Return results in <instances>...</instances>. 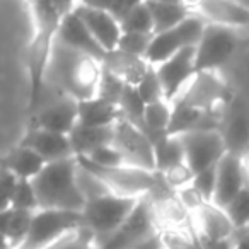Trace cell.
Segmentation results:
<instances>
[{
	"mask_svg": "<svg viewBox=\"0 0 249 249\" xmlns=\"http://www.w3.org/2000/svg\"><path fill=\"white\" fill-rule=\"evenodd\" d=\"M140 198L120 196V195L109 193L86 201L80 213H82L84 227H87L94 234L96 248L99 242L109 237L123 224L124 218L132 213V210L135 208L137 201Z\"/></svg>",
	"mask_w": 249,
	"mask_h": 249,
	"instance_id": "5",
	"label": "cell"
},
{
	"mask_svg": "<svg viewBox=\"0 0 249 249\" xmlns=\"http://www.w3.org/2000/svg\"><path fill=\"white\" fill-rule=\"evenodd\" d=\"M80 225H84L80 212L38 208L33 213L26 241L19 249H45Z\"/></svg>",
	"mask_w": 249,
	"mask_h": 249,
	"instance_id": "8",
	"label": "cell"
},
{
	"mask_svg": "<svg viewBox=\"0 0 249 249\" xmlns=\"http://www.w3.org/2000/svg\"><path fill=\"white\" fill-rule=\"evenodd\" d=\"M101 65H103L104 70H107L114 77H118L124 86H132V87L139 86L140 80L145 77V73L150 69L149 62L143 56H137L132 55V53L121 52L118 48L106 52Z\"/></svg>",
	"mask_w": 249,
	"mask_h": 249,
	"instance_id": "21",
	"label": "cell"
},
{
	"mask_svg": "<svg viewBox=\"0 0 249 249\" xmlns=\"http://www.w3.org/2000/svg\"><path fill=\"white\" fill-rule=\"evenodd\" d=\"M201 249H232V237L229 239H208L198 235Z\"/></svg>",
	"mask_w": 249,
	"mask_h": 249,
	"instance_id": "43",
	"label": "cell"
},
{
	"mask_svg": "<svg viewBox=\"0 0 249 249\" xmlns=\"http://www.w3.org/2000/svg\"><path fill=\"white\" fill-rule=\"evenodd\" d=\"M235 2H239L241 5H244V7L249 9V0H235Z\"/></svg>",
	"mask_w": 249,
	"mask_h": 249,
	"instance_id": "50",
	"label": "cell"
},
{
	"mask_svg": "<svg viewBox=\"0 0 249 249\" xmlns=\"http://www.w3.org/2000/svg\"><path fill=\"white\" fill-rule=\"evenodd\" d=\"M244 229H248V231H249V222H248V225H246V227Z\"/></svg>",
	"mask_w": 249,
	"mask_h": 249,
	"instance_id": "51",
	"label": "cell"
},
{
	"mask_svg": "<svg viewBox=\"0 0 249 249\" xmlns=\"http://www.w3.org/2000/svg\"><path fill=\"white\" fill-rule=\"evenodd\" d=\"M145 4L152 16L154 35L174 28L190 16V12L181 4H167V2H154V0H145Z\"/></svg>",
	"mask_w": 249,
	"mask_h": 249,
	"instance_id": "27",
	"label": "cell"
},
{
	"mask_svg": "<svg viewBox=\"0 0 249 249\" xmlns=\"http://www.w3.org/2000/svg\"><path fill=\"white\" fill-rule=\"evenodd\" d=\"M31 9L33 18V38L26 52V67L29 77V113H35L43 101L46 87V70L52 58L53 46L56 41V33L62 16L55 11L50 0H26Z\"/></svg>",
	"mask_w": 249,
	"mask_h": 249,
	"instance_id": "1",
	"label": "cell"
},
{
	"mask_svg": "<svg viewBox=\"0 0 249 249\" xmlns=\"http://www.w3.org/2000/svg\"><path fill=\"white\" fill-rule=\"evenodd\" d=\"M35 212H24V210H12L11 208V218H9L7 232L5 237L9 241L11 249H19L22 242L26 241V235L29 232L31 218Z\"/></svg>",
	"mask_w": 249,
	"mask_h": 249,
	"instance_id": "30",
	"label": "cell"
},
{
	"mask_svg": "<svg viewBox=\"0 0 249 249\" xmlns=\"http://www.w3.org/2000/svg\"><path fill=\"white\" fill-rule=\"evenodd\" d=\"M157 173H159V171H157ZM159 174L162 176L164 183H166L173 191H178V190H181V188L191 184L193 183V178H195V173L190 169V166H188L186 162L174 164V166L160 171Z\"/></svg>",
	"mask_w": 249,
	"mask_h": 249,
	"instance_id": "35",
	"label": "cell"
},
{
	"mask_svg": "<svg viewBox=\"0 0 249 249\" xmlns=\"http://www.w3.org/2000/svg\"><path fill=\"white\" fill-rule=\"evenodd\" d=\"M56 41L70 50H75L79 53L92 56V58L99 60V62H103L104 55H106V52L92 38L89 29L86 28V24L80 21V18L75 12H70V14L62 18L58 33H56Z\"/></svg>",
	"mask_w": 249,
	"mask_h": 249,
	"instance_id": "17",
	"label": "cell"
},
{
	"mask_svg": "<svg viewBox=\"0 0 249 249\" xmlns=\"http://www.w3.org/2000/svg\"><path fill=\"white\" fill-rule=\"evenodd\" d=\"M184 152V162L195 174L210 169L227 154L224 139L218 130H193L178 135Z\"/></svg>",
	"mask_w": 249,
	"mask_h": 249,
	"instance_id": "12",
	"label": "cell"
},
{
	"mask_svg": "<svg viewBox=\"0 0 249 249\" xmlns=\"http://www.w3.org/2000/svg\"><path fill=\"white\" fill-rule=\"evenodd\" d=\"M77 111H79L77 124L92 126V128L113 126V124L121 118L120 107L99 96L77 103Z\"/></svg>",
	"mask_w": 249,
	"mask_h": 249,
	"instance_id": "23",
	"label": "cell"
},
{
	"mask_svg": "<svg viewBox=\"0 0 249 249\" xmlns=\"http://www.w3.org/2000/svg\"><path fill=\"white\" fill-rule=\"evenodd\" d=\"M77 162H79L80 167H84L96 178H99L111 193L120 195V196H145L154 190L157 183L156 171L137 169V167L124 166V164L123 166L104 167L92 164L84 157H77Z\"/></svg>",
	"mask_w": 249,
	"mask_h": 249,
	"instance_id": "6",
	"label": "cell"
},
{
	"mask_svg": "<svg viewBox=\"0 0 249 249\" xmlns=\"http://www.w3.org/2000/svg\"><path fill=\"white\" fill-rule=\"evenodd\" d=\"M19 145H24L28 149H31L46 164L69 159V157H75L73 156L72 145H70L69 135L46 132V130L35 128V126H29L28 132L24 133V137L19 142Z\"/></svg>",
	"mask_w": 249,
	"mask_h": 249,
	"instance_id": "18",
	"label": "cell"
},
{
	"mask_svg": "<svg viewBox=\"0 0 249 249\" xmlns=\"http://www.w3.org/2000/svg\"><path fill=\"white\" fill-rule=\"evenodd\" d=\"M135 89H137V92H139L140 99H142L145 104L154 103V101L166 99V97H164V92H162V86H160L159 79H157L154 67H150L149 72L145 73V77L140 80V84L135 87Z\"/></svg>",
	"mask_w": 249,
	"mask_h": 249,
	"instance_id": "37",
	"label": "cell"
},
{
	"mask_svg": "<svg viewBox=\"0 0 249 249\" xmlns=\"http://www.w3.org/2000/svg\"><path fill=\"white\" fill-rule=\"evenodd\" d=\"M193 229H196L198 235L208 239H229L234 235L235 227L227 217L224 208L217 207L212 201L203 203L196 212H193Z\"/></svg>",
	"mask_w": 249,
	"mask_h": 249,
	"instance_id": "22",
	"label": "cell"
},
{
	"mask_svg": "<svg viewBox=\"0 0 249 249\" xmlns=\"http://www.w3.org/2000/svg\"><path fill=\"white\" fill-rule=\"evenodd\" d=\"M232 249H249V231L237 229L232 235Z\"/></svg>",
	"mask_w": 249,
	"mask_h": 249,
	"instance_id": "45",
	"label": "cell"
},
{
	"mask_svg": "<svg viewBox=\"0 0 249 249\" xmlns=\"http://www.w3.org/2000/svg\"><path fill=\"white\" fill-rule=\"evenodd\" d=\"M50 2H52L55 11L58 12L62 18L67 14H70V12H73L77 5H79V0H50Z\"/></svg>",
	"mask_w": 249,
	"mask_h": 249,
	"instance_id": "44",
	"label": "cell"
},
{
	"mask_svg": "<svg viewBox=\"0 0 249 249\" xmlns=\"http://www.w3.org/2000/svg\"><path fill=\"white\" fill-rule=\"evenodd\" d=\"M124 87H126V86H124V84L121 82L118 77H114L113 73H109L107 70L103 69V73H101V80H99V87H97V96L118 106V103H120V97H121V94H123Z\"/></svg>",
	"mask_w": 249,
	"mask_h": 249,
	"instance_id": "38",
	"label": "cell"
},
{
	"mask_svg": "<svg viewBox=\"0 0 249 249\" xmlns=\"http://www.w3.org/2000/svg\"><path fill=\"white\" fill-rule=\"evenodd\" d=\"M231 101V87L220 70H201L191 77L173 103L184 104L203 113L222 114Z\"/></svg>",
	"mask_w": 249,
	"mask_h": 249,
	"instance_id": "4",
	"label": "cell"
},
{
	"mask_svg": "<svg viewBox=\"0 0 249 249\" xmlns=\"http://www.w3.org/2000/svg\"><path fill=\"white\" fill-rule=\"evenodd\" d=\"M77 157L45 164L38 176L31 179L39 208L82 212L86 200L77 184Z\"/></svg>",
	"mask_w": 249,
	"mask_h": 249,
	"instance_id": "3",
	"label": "cell"
},
{
	"mask_svg": "<svg viewBox=\"0 0 249 249\" xmlns=\"http://www.w3.org/2000/svg\"><path fill=\"white\" fill-rule=\"evenodd\" d=\"M171 111H173V104L166 99L145 104L143 118H142V130L149 135L152 143L167 135V126H169V121H171Z\"/></svg>",
	"mask_w": 249,
	"mask_h": 249,
	"instance_id": "26",
	"label": "cell"
},
{
	"mask_svg": "<svg viewBox=\"0 0 249 249\" xmlns=\"http://www.w3.org/2000/svg\"><path fill=\"white\" fill-rule=\"evenodd\" d=\"M154 70H156L157 79L162 86L166 101L173 103L184 89V86L191 80V77L196 73V70H195V46L178 52L176 55L169 56L167 60L154 67Z\"/></svg>",
	"mask_w": 249,
	"mask_h": 249,
	"instance_id": "14",
	"label": "cell"
},
{
	"mask_svg": "<svg viewBox=\"0 0 249 249\" xmlns=\"http://www.w3.org/2000/svg\"><path fill=\"white\" fill-rule=\"evenodd\" d=\"M200 2H201V0H179V4L183 5V7L190 12V14H195V12H196Z\"/></svg>",
	"mask_w": 249,
	"mask_h": 249,
	"instance_id": "47",
	"label": "cell"
},
{
	"mask_svg": "<svg viewBox=\"0 0 249 249\" xmlns=\"http://www.w3.org/2000/svg\"><path fill=\"white\" fill-rule=\"evenodd\" d=\"M101 73L103 65L99 60L55 41L46 70V84H52L60 96L77 103L96 97Z\"/></svg>",
	"mask_w": 249,
	"mask_h": 249,
	"instance_id": "2",
	"label": "cell"
},
{
	"mask_svg": "<svg viewBox=\"0 0 249 249\" xmlns=\"http://www.w3.org/2000/svg\"><path fill=\"white\" fill-rule=\"evenodd\" d=\"M242 29L205 24L195 46V70H220L237 52L242 41Z\"/></svg>",
	"mask_w": 249,
	"mask_h": 249,
	"instance_id": "7",
	"label": "cell"
},
{
	"mask_svg": "<svg viewBox=\"0 0 249 249\" xmlns=\"http://www.w3.org/2000/svg\"><path fill=\"white\" fill-rule=\"evenodd\" d=\"M45 249H97V248L92 232L87 227H84V225H80L79 229L65 234L63 237H60L58 241H55L53 244H50Z\"/></svg>",
	"mask_w": 249,
	"mask_h": 249,
	"instance_id": "32",
	"label": "cell"
},
{
	"mask_svg": "<svg viewBox=\"0 0 249 249\" xmlns=\"http://www.w3.org/2000/svg\"><path fill=\"white\" fill-rule=\"evenodd\" d=\"M142 0H79L80 5L104 11L113 16V18H116L118 21H121Z\"/></svg>",
	"mask_w": 249,
	"mask_h": 249,
	"instance_id": "34",
	"label": "cell"
},
{
	"mask_svg": "<svg viewBox=\"0 0 249 249\" xmlns=\"http://www.w3.org/2000/svg\"><path fill=\"white\" fill-rule=\"evenodd\" d=\"M111 145L120 152L124 166L143 171H156L154 143L139 124L120 118L113 126Z\"/></svg>",
	"mask_w": 249,
	"mask_h": 249,
	"instance_id": "10",
	"label": "cell"
},
{
	"mask_svg": "<svg viewBox=\"0 0 249 249\" xmlns=\"http://www.w3.org/2000/svg\"><path fill=\"white\" fill-rule=\"evenodd\" d=\"M45 160L24 145H16L7 154L0 156V167L12 174L16 179H29L38 176L39 171L45 167Z\"/></svg>",
	"mask_w": 249,
	"mask_h": 249,
	"instance_id": "24",
	"label": "cell"
},
{
	"mask_svg": "<svg viewBox=\"0 0 249 249\" xmlns=\"http://www.w3.org/2000/svg\"><path fill=\"white\" fill-rule=\"evenodd\" d=\"M154 157H156V171H164L174 164L184 162V152L178 135H166L154 142Z\"/></svg>",
	"mask_w": 249,
	"mask_h": 249,
	"instance_id": "28",
	"label": "cell"
},
{
	"mask_svg": "<svg viewBox=\"0 0 249 249\" xmlns=\"http://www.w3.org/2000/svg\"><path fill=\"white\" fill-rule=\"evenodd\" d=\"M157 220L150 198L142 196L137 201L132 213L124 222L103 242L97 244V249H133L154 234H157Z\"/></svg>",
	"mask_w": 249,
	"mask_h": 249,
	"instance_id": "9",
	"label": "cell"
},
{
	"mask_svg": "<svg viewBox=\"0 0 249 249\" xmlns=\"http://www.w3.org/2000/svg\"><path fill=\"white\" fill-rule=\"evenodd\" d=\"M244 186H248V171H246L244 157L227 152L215 166V191L212 203L225 208V205Z\"/></svg>",
	"mask_w": 249,
	"mask_h": 249,
	"instance_id": "15",
	"label": "cell"
},
{
	"mask_svg": "<svg viewBox=\"0 0 249 249\" xmlns=\"http://www.w3.org/2000/svg\"><path fill=\"white\" fill-rule=\"evenodd\" d=\"M176 196H178V200H179V203L186 208V212L190 215L193 213V212H196L203 203H208V201H205L203 198H201V195L195 190L193 184H188V186L178 190Z\"/></svg>",
	"mask_w": 249,
	"mask_h": 249,
	"instance_id": "41",
	"label": "cell"
},
{
	"mask_svg": "<svg viewBox=\"0 0 249 249\" xmlns=\"http://www.w3.org/2000/svg\"><path fill=\"white\" fill-rule=\"evenodd\" d=\"M16 178L4 167H0V212L11 208V198L12 191L16 186Z\"/></svg>",
	"mask_w": 249,
	"mask_h": 249,
	"instance_id": "42",
	"label": "cell"
},
{
	"mask_svg": "<svg viewBox=\"0 0 249 249\" xmlns=\"http://www.w3.org/2000/svg\"><path fill=\"white\" fill-rule=\"evenodd\" d=\"M154 2H167V4H179V0H154Z\"/></svg>",
	"mask_w": 249,
	"mask_h": 249,
	"instance_id": "49",
	"label": "cell"
},
{
	"mask_svg": "<svg viewBox=\"0 0 249 249\" xmlns=\"http://www.w3.org/2000/svg\"><path fill=\"white\" fill-rule=\"evenodd\" d=\"M9 218H11V208H9V210L0 212V234L5 235V232H7Z\"/></svg>",
	"mask_w": 249,
	"mask_h": 249,
	"instance_id": "46",
	"label": "cell"
},
{
	"mask_svg": "<svg viewBox=\"0 0 249 249\" xmlns=\"http://www.w3.org/2000/svg\"><path fill=\"white\" fill-rule=\"evenodd\" d=\"M0 249H11V246H9L7 237H5L4 234H0Z\"/></svg>",
	"mask_w": 249,
	"mask_h": 249,
	"instance_id": "48",
	"label": "cell"
},
{
	"mask_svg": "<svg viewBox=\"0 0 249 249\" xmlns=\"http://www.w3.org/2000/svg\"><path fill=\"white\" fill-rule=\"evenodd\" d=\"M77 16L80 21L86 24L92 38L99 43V46L104 52H111V50L118 48V43L121 38V26L116 18L99 9L86 7V5H77L75 7Z\"/></svg>",
	"mask_w": 249,
	"mask_h": 249,
	"instance_id": "19",
	"label": "cell"
},
{
	"mask_svg": "<svg viewBox=\"0 0 249 249\" xmlns=\"http://www.w3.org/2000/svg\"><path fill=\"white\" fill-rule=\"evenodd\" d=\"M195 14L200 16L207 24L235 29L249 26V9L235 0H201Z\"/></svg>",
	"mask_w": 249,
	"mask_h": 249,
	"instance_id": "20",
	"label": "cell"
},
{
	"mask_svg": "<svg viewBox=\"0 0 249 249\" xmlns=\"http://www.w3.org/2000/svg\"><path fill=\"white\" fill-rule=\"evenodd\" d=\"M225 213L231 218L232 225L237 229H244L249 222V184L244 186L227 205H225Z\"/></svg>",
	"mask_w": 249,
	"mask_h": 249,
	"instance_id": "31",
	"label": "cell"
},
{
	"mask_svg": "<svg viewBox=\"0 0 249 249\" xmlns=\"http://www.w3.org/2000/svg\"><path fill=\"white\" fill-rule=\"evenodd\" d=\"M121 33H142V35H154V22L145 0L137 4L128 14L120 21Z\"/></svg>",
	"mask_w": 249,
	"mask_h": 249,
	"instance_id": "29",
	"label": "cell"
},
{
	"mask_svg": "<svg viewBox=\"0 0 249 249\" xmlns=\"http://www.w3.org/2000/svg\"><path fill=\"white\" fill-rule=\"evenodd\" d=\"M152 36L154 35H142V33H121L118 50L145 58V53L150 46Z\"/></svg>",
	"mask_w": 249,
	"mask_h": 249,
	"instance_id": "36",
	"label": "cell"
},
{
	"mask_svg": "<svg viewBox=\"0 0 249 249\" xmlns=\"http://www.w3.org/2000/svg\"><path fill=\"white\" fill-rule=\"evenodd\" d=\"M218 132L229 154L246 157L249 152V104L235 99L227 104L220 118Z\"/></svg>",
	"mask_w": 249,
	"mask_h": 249,
	"instance_id": "13",
	"label": "cell"
},
{
	"mask_svg": "<svg viewBox=\"0 0 249 249\" xmlns=\"http://www.w3.org/2000/svg\"><path fill=\"white\" fill-rule=\"evenodd\" d=\"M114 126V124H113ZM113 126H103V128H92V126H82L75 124L73 130L69 133L70 145H72L73 156L86 157L96 149L109 145L113 139Z\"/></svg>",
	"mask_w": 249,
	"mask_h": 249,
	"instance_id": "25",
	"label": "cell"
},
{
	"mask_svg": "<svg viewBox=\"0 0 249 249\" xmlns=\"http://www.w3.org/2000/svg\"><path fill=\"white\" fill-rule=\"evenodd\" d=\"M31 116L33 118L29 126L69 135L77 124V116H79L77 101L60 96L53 103L46 104V106H39Z\"/></svg>",
	"mask_w": 249,
	"mask_h": 249,
	"instance_id": "16",
	"label": "cell"
},
{
	"mask_svg": "<svg viewBox=\"0 0 249 249\" xmlns=\"http://www.w3.org/2000/svg\"><path fill=\"white\" fill-rule=\"evenodd\" d=\"M84 159L90 160L92 164L97 166H104V167H113V166H123V159H121L120 152L114 149L113 145H104L96 149L94 152H90L89 156H86Z\"/></svg>",
	"mask_w": 249,
	"mask_h": 249,
	"instance_id": "39",
	"label": "cell"
},
{
	"mask_svg": "<svg viewBox=\"0 0 249 249\" xmlns=\"http://www.w3.org/2000/svg\"><path fill=\"white\" fill-rule=\"evenodd\" d=\"M191 184H193L195 190L201 195V198H203L205 201H212L213 191H215V167H210V169L196 173Z\"/></svg>",
	"mask_w": 249,
	"mask_h": 249,
	"instance_id": "40",
	"label": "cell"
},
{
	"mask_svg": "<svg viewBox=\"0 0 249 249\" xmlns=\"http://www.w3.org/2000/svg\"><path fill=\"white\" fill-rule=\"evenodd\" d=\"M11 208L12 210H24V212H36L39 208L36 191L29 179L16 181V186L11 198Z\"/></svg>",
	"mask_w": 249,
	"mask_h": 249,
	"instance_id": "33",
	"label": "cell"
},
{
	"mask_svg": "<svg viewBox=\"0 0 249 249\" xmlns=\"http://www.w3.org/2000/svg\"><path fill=\"white\" fill-rule=\"evenodd\" d=\"M207 22L196 14H190L183 22L162 33H156L152 36L150 46L145 53V60L150 67L159 65L160 62L169 56L176 55L178 52L190 46H196L203 28Z\"/></svg>",
	"mask_w": 249,
	"mask_h": 249,
	"instance_id": "11",
	"label": "cell"
}]
</instances>
